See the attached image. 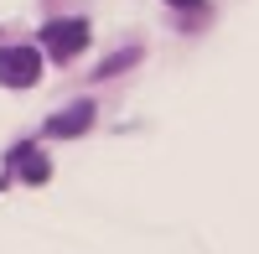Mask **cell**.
Segmentation results:
<instances>
[{
  "instance_id": "obj_5",
  "label": "cell",
  "mask_w": 259,
  "mask_h": 254,
  "mask_svg": "<svg viewBox=\"0 0 259 254\" xmlns=\"http://www.w3.org/2000/svg\"><path fill=\"white\" fill-rule=\"evenodd\" d=\"M135 57H140V52H114V57H109V62L99 68V78H114V73H119V68H130Z\"/></svg>"
},
{
  "instance_id": "obj_6",
  "label": "cell",
  "mask_w": 259,
  "mask_h": 254,
  "mask_svg": "<svg viewBox=\"0 0 259 254\" xmlns=\"http://www.w3.org/2000/svg\"><path fill=\"white\" fill-rule=\"evenodd\" d=\"M166 6H197V0H166Z\"/></svg>"
},
{
  "instance_id": "obj_1",
  "label": "cell",
  "mask_w": 259,
  "mask_h": 254,
  "mask_svg": "<svg viewBox=\"0 0 259 254\" xmlns=\"http://www.w3.org/2000/svg\"><path fill=\"white\" fill-rule=\"evenodd\" d=\"M41 47H47L57 62L78 57L83 47H89V21H83V16H57V21H47V26H41Z\"/></svg>"
},
{
  "instance_id": "obj_4",
  "label": "cell",
  "mask_w": 259,
  "mask_h": 254,
  "mask_svg": "<svg viewBox=\"0 0 259 254\" xmlns=\"http://www.w3.org/2000/svg\"><path fill=\"white\" fill-rule=\"evenodd\" d=\"M11 161H16V172H21V177H26L31 187H36V182H47V177H52V166H47V161H41V156L31 151V145H21V151H16Z\"/></svg>"
},
{
  "instance_id": "obj_3",
  "label": "cell",
  "mask_w": 259,
  "mask_h": 254,
  "mask_svg": "<svg viewBox=\"0 0 259 254\" xmlns=\"http://www.w3.org/2000/svg\"><path fill=\"white\" fill-rule=\"evenodd\" d=\"M89 124H94V104L83 99V104H68L62 114H52V119H47V135H52V140H73V135L89 130Z\"/></svg>"
},
{
  "instance_id": "obj_2",
  "label": "cell",
  "mask_w": 259,
  "mask_h": 254,
  "mask_svg": "<svg viewBox=\"0 0 259 254\" xmlns=\"http://www.w3.org/2000/svg\"><path fill=\"white\" fill-rule=\"evenodd\" d=\"M41 78V52L36 47H0V83L6 89H31Z\"/></svg>"
}]
</instances>
